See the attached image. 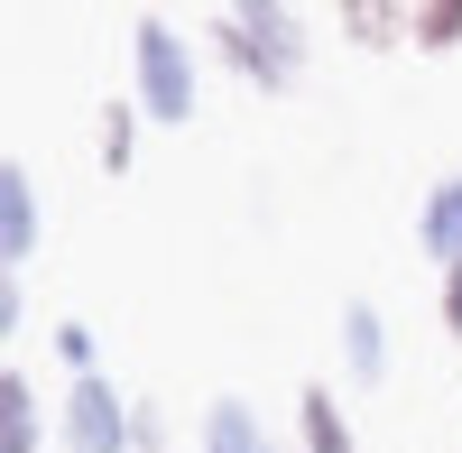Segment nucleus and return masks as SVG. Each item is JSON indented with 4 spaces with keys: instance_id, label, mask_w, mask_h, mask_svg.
Instances as JSON below:
<instances>
[{
    "instance_id": "1",
    "label": "nucleus",
    "mask_w": 462,
    "mask_h": 453,
    "mask_svg": "<svg viewBox=\"0 0 462 453\" xmlns=\"http://www.w3.org/2000/svg\"><path fill=\"white\" fill-rule=\"evenodd\" d=\"M213 56L250 93H287L305 74V19L278 10V0H231V10H213Z\"/></svg>"
},
{
    "instance_id": "2",
    "label": "nucleus",
    "mask_w": 462,
    "mask_h": 453,
    "mask_svg": "<svg viewBox=\"0 0 462 453\" xmlns=\"http://www.w3.org/2000/svg\"><path fill=\"white\" fill-rule=\"evenodd\" d=\"M130 93H139V111L148 121H195L204 111V84H195V47L176 37V19H130Z\"/></svg>"
},
{
    "instance_id": "3",
    "label": "nucleus",
    "mask_w": 462,
    "mask_h": 453,
    "mask_svg": "<svg viewBox=\"0 0 462 453\" xmlns=\"http://www.w3.org/2000/svg\"><path fill=\"white\" fill-rule=\"evenodd\" d=\"M56 444L65 453H130V398L121 380H65V407H56Z\"/></svg>"
},
{
    "instance_id": "4",
    "label": "nucleus",
    "mask_w": 462,
    "mask_h": 453,
    "mask_svg": "<svg viewBox=\"0 0 462 453\" xmlns=\"http://www.w3.org/2000/svg\"><path fill=\"white\" fill-rule=\"evenodd\" d=\"M37 232H47V222H37V176L10 158L0 167V278H19L37 259Z\"/></svg>"
},
{
    "instance_id": "5",
    "label": "nucleus",
    "mask_w": 462,
    "mask_h": 453,
    "mask_svg": "<svg viewBox=\"0 0 462 453\" xmlns=\"http://www.w3.org/2000/svg\"><path fill=\"white\" fill-rule=\"evenodd\" d=\"M342 370H352V389H379V380H389V324H379L370 296L342 306Z\"/></svg>"
},
{
    "instance_id": "6",
    "label": "nucleus",
    "mask_w": 462,
    "mask_h": 453,
    "mask_svg": "<svg viewBox=\"0 0 462 453\" xmlns=\"http://www.w3.org/2000/svg\"><path fill=\"white\" fill-rule=\"evenodd\" d=\"M416 250L435 269H462V176H444L426 204H416Z\"/></svg>"
},
{
    "instance_id": "7",
    "label": "nucleus",
    "mask_w": 462,
    "mask_h": 453,
    "mask_svg": "<svg viewBox=\"0 0 462 453\" xmlns=\"http://www.w3.org/2000/svg\"><path fill=\"white\" fill-rule=\"evenodd\" d=\"M139 121H148L139 93H111V102H102V121H93V158H102V176H111V185L139 167Z\"/></svg>"
},
{
    "instance_id": "8",
    "label": "nucleus",
    "mask_w": 462,
    "mask_h": 453,
    "mask_svg": "<svg viewBox=\"0 0 462 453\" xmlns=\"http://www.w3.org/2000/svg\"><path fill=\"white\" fill-rule=\"evenodd\" d=\"M296 435H305V453H361L352 444V417H342V398H333V380H305L296 389Z\"/></svg>"
},
{
    "instance_id": "9",
    "label": "nucleus",
    "mask_w": 462,
    "mask_h": 453,
    "mask_svg": "<svg viewBox=\"0 0 462 453\" xmlns=\"http://www.w3.org/2000/svg\"><path fill=\"white\" fill-rule=\"evenodd\" d=\"M195 453H278V444L259 435V417H250L241 398H213V407H204V435H195Z\"/></svg>"
},
{
    "instance_id": "10",
    "label": "nucleus",
    "mask_w": 462,
    "mask_h": 453,
    "mask_svg": "<svg viewBox=\"0 0 462 453\" xmlns=\"http://www.w3.org/2000/svg\"><path fill=\"white\" fill-rule=\"evenodd\" d=\"M47 435H37V389L28 370H0V453H37Z\"/></svg>"
},
{
    "instance_id": "11",
    "label": "nucleus",
    "mask_w": 462,
    "mask_h": 453,
    "mask_svg": "<svg viewBox=\"0 0 462 453\" xmlns=\"http://www.w3.org/2000/svg\"><path fill=\"white\" fill-rule=\"evenodd\" d=\"M342 37H352V47H398L407 37V10H389V0H342Z\"/></svg>"
},
{
    "instance_id": "12",
    "label": "nucleus",
    "mask_w": 462,
    "mask_h": 453,
    "mask_svg": "<svg viewBox=\"0 0 462 453\" xmlns=\"http://www.w3.org/2000/svg\"><path fill=\"white\" fill-rule=\"evenodd\" d=\"M407 37L426 56H453L462 47V0H407Z\"/></svg>"
},
{
    "instance_id": "13",
    "label": "nucleus",
    "mask_w": 462,
    "mask_h": 453,
    "mask_svg": "<svg viewBox=\"0 0 462 453\" xmlns=\"http://www.w3.org/2000/svg\"><path fill=\"white\" fill-rule=\"evenodd\" d=\"M47 343H56V361L74 370V380H93V324H84V315H65V324L47 333Z\"/></svg>"
},
{
    "instance_id": "14",
    "label": "nucleus",
    "mask_w": 462,
    "mask_h": 453,
    "mask_svg": "<svg viewBox=\"0 0 462 453\" xmlns=\"http://www.w3.org/2000/svg\"><path fill=\"white\" fill-rule=\"evenodd\" d=\"M130 453H167V417L148 398H130Z\"/></svg>"
},
{
    "instance_id": "15",
    "label": "nucleus",
    "mask_w": 462,
    "mask_h": 453,
    "mask_svg": "<svg viewBox=\"0 0 462 453\" xmlns=\"http://www.w3.org/2000/svg\"><path fill=\"white\" fill-rule=\"evenodd\" d=\"M435 306H444V333L462 343V269H444V296H435Z\"/></svg>"
},
{
    "instance_id": "16",
    "label": "nucleus",
    "mask_w": 462,
    "mask_h": 453,
    "mask_svg": "<svg viewBox=\"0 0 462 453\" xmlns=\"http://www.w3.org/2000/svg\"><path fill=\"white\" fill-rule=\"evenodd\" d=\"M28 324V296H19V278H0V333H19Z\"/></svg>"
}]
</instances>
